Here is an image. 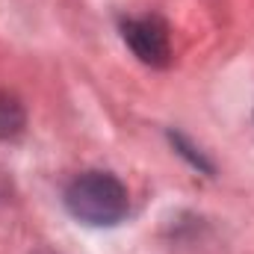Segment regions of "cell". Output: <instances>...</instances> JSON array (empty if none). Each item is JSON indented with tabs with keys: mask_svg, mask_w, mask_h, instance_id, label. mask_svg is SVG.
I'll list each match as a JSON object with an SVG mask.
<instances>
[{
	"mask_svg": "<svg viewBox=\"0 0 254 254\" xmlns=\"http://www.w3.org/2000/svg\"><path fill=\"white\" fill-rule=\"evenodd\" d=\"M122 36L130 45V51L142 60L145 65L163 68L172 60V36H169V24L157 15H145V18H130L122 24Z\"/></svg>",
	"mask_w": 254,
	"mask_h": 254,
	"instance_id": "cell-2",
	"label": "cell"
},
{
	"mask_svg": "<svg viewBox=\"0 0 254 254\" xmlns=\"http://www.w3.org/2000/svg\"><path fill=\"white\" fill-rule=\"evenodd\" d=\"M27 110L12 92H0V139H15L24 133Z\"/></svg>",
	"mask_w": 254,
	"mask_h": 254,
	"instance_id": "cell-3",
	"label": "cell"
},
{
	"mask_svg": "<svg viewBox=\"0 0 254 254\" xmlns=\"http://www.w3.org/2000/svg\"><path fill=\"white\" fill-rule=\"evenodd\" d=\"M65 207L74 219H80L86 225L110 228V225H119L127 216L130 198H127L125 184L116 175H110V172H83L68 184Z\"/></svg>",
	"mask_w": 254,
	"mask_h": 254,
	"instance_id": "cell-1",
	"label": "cell"
}]
</instances>
